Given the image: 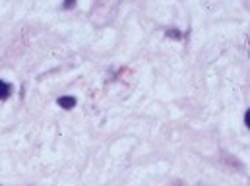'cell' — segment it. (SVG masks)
<instances>
[{
    "label": "cell",
    "mask_w": 250,
    "mask_h": 186,
    "mask_svg": "<svg viewBox=\"0 0 250 186\" xmlns=\"http://www.w3.org/2000/svg\"><path fill=\"white\" fill-rule=\"evenodd\" d=\"M57 105L62 107L64 111H72V109L78 105V99H76V97H70V95H64V97H59V99H57Z\"/></svg>",
    "instance_id": "6da1fadb"
},
{
    "label": "cell",
    "mask_w": 250,
    "mask_h": 186,
    "mask_svg": "<svg viewBox=\"0 0 250 186\" xmlns=\"http://www.w3.org/2000/svg\"><path fill=\"white\" fill-rule=\"evenodd\" d=\"M10 95H12V85H10L8 82L0 80V101L10 99Z\"/></svg>",
    "instance_id": "7a4b0ae2"
},
{
    "label": "cell",
    "mask_w": 250,
    "mask_h": 186,
    "mask_svg": "<svg viewBox=\"0 0 250 186\" xmlns=\"http://www.w3.org/2000/svg\"><path fill=\"white\" fill-rule=\"evenodd\" d=\"M245 126L250 130V109L247 111V115H245Z\"/></svg>",
    "instance_id": "3957f363"
},
{
    "label": "cell",
    "mask_w": 250,
    "mask_h": 186,
    "mask_svg": "<svg viewBox=\"0 0 250 186\" xmlns=\"http://www.w3.org/2000/svg\"><path fill=\"white\" fill-rule=\"evenodd\" d=\"M74 6H76V2H74V0H68L62 8H74Z\"/></svg>",
    "instance_id": "277c9868"
}]
</instances>
